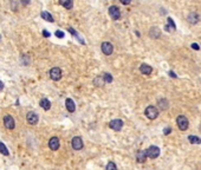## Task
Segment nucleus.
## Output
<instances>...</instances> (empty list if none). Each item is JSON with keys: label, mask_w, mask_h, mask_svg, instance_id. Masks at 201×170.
Segmentation results:
<instances>
[{"label": "nucleus", "mask_w": 201, "mask_h": 170, "mask_svg": "<svg viewBox=\"0 0 201 170\" xmlns=\"http://www.w3.org/2000/svg\"><path fill=\"white\" fill-rule=\"evenodd\" d=\"M120 1H121V3L123 4V5H129L131 0H120Z\"/></svg>", "instance_id": "31"}, {"label": "nucleus", "mask_w": 201, "mask_h": 170, "mask_svg": "<svg viewBox=\"0 0 201 170\" xmlns=\"http://www.w3.org/2000/svg\"><path fill=\"white\" fill-rule=\"evenodd\" d=\"M59 145H60V143H59L58 137H52V138H50V141H49V147H50V149H51V150H53V151L58 150V149H59Z\"/></svg>", "instance_id": "10"}, {"label": "nucleus", "mask_w": 201, "mask_h": 170, "mask_svg": "<svg viewBox=\"0 0 201 170\" xmlns=\"http://www.w3.org/2000/svg\"><path fill=\"white\" fill-rule=\"evenodd\" d=\"M94 83L97 85V86H102L105 82H104V79H103V77L102 78H100V77H98V78H96V79L94 81Z\"/></svg>", "instance_id": "25"}, {"label": "nucleus", "mask_w": 201, "mask_h": 170, "mask_svg": "<svg viewBox=\"0 0 201 170\" xmlns=\"http://www.w3.org/2000/svg\"><path fill=\"white\" fill-rule=\"evenodd\" d=\"M176 123H178V126L180 130H182V131H185V130L188 129V125H189V122H188L187 117L185 116H179L176 118Z\"/></svg>", "instance_id": "2"}, {"label": "nucleus", "mask_w": 201, "mask_h": 170, "mask_svg": "<svg viewBox=\"0 0 201 170\" xmlns=\"http://www.w3.org/2000/svg\"><path fill=\"white\" fill-rule=\"evenodd\" d=\"M103 79L105 83H111L112 82V76L110 73H104L103 74Z\"/></svg>", "instance_id": "26"}, {"label": "nucleus", "mask_w": 201, "mask_h": 170, "mask_svg": "<svg viewBox=\"0 0 201 170\" xmlns=\"http://www.w3.org/2000/svg\"><path fill=\"white\" fill-rule=\"evenodd\" d=\"M109 14L112 19H115V20H118L121 18V12H120V8L117 6H111L109 8Z\"/></svg>", "instance_id": "6"}, {"label": "nucleus", "mask_w": 201, "mask_h": 170, "mask_svg": "<svg viewBox=\"0 0 201 170\" xmlns=\"http://www.w3.org/2000/svg\"><path fill=\"white\" fill-rule=\"evenodd\" d=\"M0 40H1V36H0Z\"/></svg>", "instance_id": "36"}, {"label": "nucleus", "mask_w": 201, "mask_h": 170, "mask_svg": "<svg viewBox=\"0 0 201 170\" xmlns=\"http://www.w3.org/2000/svg\"><path fill=\"white\" fill-rule=\"evenodd\" d=\"M159 107H160V109L161 110H166V109H168V102L166 100V99H160L159 100Z\"/></svg>", "instance_id": "21"}, {"label": "nucleus", "mask_w": 201, "mask_h": 170, "mask_svg": "<svg viewBox=\"0 0 201 170\" xmlns=\"http://www.w3.org/2000/svg\"><path fill=\"white\" fill-rule=\"evenodd\" d=\"M40 107H42L44 110H50V108H51V103H50L49 99L43 98V99L40 100Z\"/></svg>", "instance_id": "18"}, {"label": "nucleus", "mask_w": 201, "mask_h": 170, "mask_svg": "<svg viewBox=\"0 0 201 170\" xmlns=\"http://www.w3.org/2000/svg\"><path fill=\"white\" fill-rule=\"evenodd\" d=\"M109 126L112 129V130H115V131H121L122 130V126H123V122L121 119H114V121H111L109 123Z\"/></svg>", "instance_id": "8"}, {"label": "nucleus", "mask_w": 201, "mask_h": 170, "mask_svg": "<svg viewBox=\"0 0 201 170\" xmlns=\"http://www.w3.org/2000/svg\"><path fill=\"white\" fill-rule=\"evenodd\" d=\"M43 36H44V37H46V38H49V37L51 36V34H50V32H47V31H43Z\"/></svg>", "instance_id": "32"}, {"label": "nucleus", "mask_w": 201, "mask_h": 170, "mask_svg": "<svg viewBox=\"0 0 201 170\" xmlns=\"http://www.w3.org/2000/svg\"><path fill=\"white\" fill-rule=\"evenodd\" d=\"M68 31H69L70 33H72V34H73V36H75V37H76V38L78 39V40H79V42L82 43V44H84V40H83V39H82V38H79V36H78V33H77L76 31H75V30H73L72 27H69V29H68Z\"/></svg>", "instance_id": "23"}, {"label": "nucleus", "mask_w": 201, "mask_h": 170, "mask_svg": "<svg viewBox=\"0 0 201 170\" xmlns=\"http://www.w3.org/2000/svg\"><path fill=\"white\" fill-rule=\"evenodd\" d=\"M200 17L196 14V13H191L189 16H188V21H189L191 24H196L199 21Z\"/></svg>", "instance_id": "19"}, {"label": "nucleus", "mask_w": 201, "mask_h": 170, "mask_svg": "<svg viewBox=\"0 0 201 170\" xmlns=\"http://www.w3.org/2000/svg\"><path fill=\"white\" fill-rule=\"evenodd\" d=\"M40 16H42V18L43 19H45L46 21H50V23H53L55 21V19H53V17L50 14L49 12H46V11H43L42 13H40Z\"/></svg>", "instance_id": "17"}, {"label": "nucleus", "mask_w": 201, "mask_h": 170, "mask_svg": "<svg viewBox=\"0 0 201 170\" xmlns=\"http://www.w3.org/2000/svg\"><path fill=\"white\" fill-rule=\"evenodd\" d=\"M4 125H5V128H6V129H10V130L14 129L16 123H14L13 117L10 116V115H6V116L4 117Z\"/></svg>", "instance_id": "4"}, {"label": "nucleus", "mask_w": 201, "mask_h": 170, "mask_svg": "<svg viewBox=\"0 0 201 170\" xmlns=\"http://www.w3.org/2000/svg\"><path fill=\"white\" fill-rule=\"evenodd\" d=\"M147 150H140V151H137V154H136V158H137V161H139L140 163H142V162H144L146 160H147Z\"/></svg>", "instance_id": "13"}, {"label": "nucleus", "mask_w": 201, "mask_h": 170, "mask_svg": "<svg viewBox=\"0 0 201 170\" xmlns=\"http://www.w3.org/2000/svg\"><path fill=\"white\" fill-rule=\"evenodd\" d=\"M169 76H170V77H173V78H176V77H178V76H176V74H175V73H174V72H172V71H170V72H169Z\"/></svg>", "instance_id": "33"}, {"label": "nucleus", "mask_w": 201, "mask_h": 170, "mask_svg": "<svg viewBox=\"0 0 201 170\" xmlns=\"http://www.w3.org/2000/svg\"><path fill=\"white\" fill-rule=\"evenodd\" d=\"M50 77L52 81H59L62 78V70L59 68H52L50 70Z\"/></svg>", "instance_id": "5"}, {"label": "nucleus", "mask_w": 201, "mask_h": 170, "mask_svg": "<svg viewBox=\"0 0 201 170\" xmlns=\"http://www.w3.org/2000/svg\"><path fill=\"white\" fill-rule=\"evenodd\" d=\"M59 4L63 7H65L66 10H71L73 7V1H72V0H59Z\"/></svg>", "instance_id": "16"}, {"label": "nucleus", "mask_w": 201, "mask_h": 170, "mask_svg": "<svg viewBox=\"0 0 201 170\" xmlns=\"http://www.w3.org/2000/svg\"><path fill=\"white\" fill-rule=\"evenodd\" d=\"M65 107L68 109L69 112H75V110H76V105H75V102L71 99V98H68L65 100Z\"/></svg>", "instance_id": "14"}, {"label": "nucleus", "mask_w": 201, "mask_h": 170, "mask_svg": "<svg viewBox=\"0 0 201 170\" xmlns=\"http://www.w3.org/2000/svg\"><path fill=\"white\" fill-rule=\"evenodd\" d=\"M163 132H165V135H166V136H167V135H169V134L172 132V128H169V126H168V128H166V129H165V131H163Z\"/></svg>", "instance_id": "29"}, {"label": "nucleus", "mask_w": 201, "mask_h": 170, "mask_svg": "<svg viewBox=\"0 0 201 170\" xmlns=\"http://www.w3.org/2000/svg\"><path fill=\"white\" fill-rule=\"evenodd\" d=\"M23 4L24 5H29L30 4V0H23Z\"/></svg>", "instance_id": "34"}, {"label": "nucleus", "mask_w": 201, "mask_h": 170, "mask_svg": "<svg viewBox=\"0 0 201 170\" xmlns=\"http://www.w3.org/2000/svg\"><path fill=\"white\" fill-rule=\"evenodd\" d=\"M0 152H1L3 155H6V156L10 154L8 150H7V148H6V145L4 144L3 142H0Z\"/></svg>", "instance_id": "24"}, {"label": "nucleus", "mask_w": 201, "mask_h": 170, "mask_svg": "<svg viewBox=\"0 0 201 170\" xmlns=\"http://www.w3.org/2000/svg\"><path fill=\"white\" fill-rule=\"evenodd\" d=\"M26 119H27V123L31 124V125H36L37 123H38V115H37L36 112H29L27 116H26Z\"/></svg>", "instance_id": "9"}, {"label": "nucleus", "mask_w": 201, "mask_h": 170, "mask_svg": "<svg viewBox=\"0 0 201 170\" xmlns=\"http://www.w3.org/2000/svg\"><path fill=\"white\" fill-rule=\"evenodd\" d=\"M144 113H146V116L148 117L149 119H155V118H157V116H159V110L155 107L150 105V107H148L146 109Z\"/></svg>", "instance_id": "1"}, {"label": "nucleus", "mask_w": 201, "mask_h": 170, "mask_svg": "<svg viewBox=\"0 0 201 170\" xmlns=\"http://www.w3.org/2000/svg\"><path fill=\"white\" fill-rule=\"evenodd\" d=\"M105 169H107V170H111V169H114V170H115V169H116V164H115V163H112V162H109L108 165L105 167Z\"/></svg>", "instance_id": "27"}, {"label": "nucleus", "mask_w": 201, "mask_h": 170, "mask_svg": "<svg viewBox=\"0 0 201 170\" xmlns=\"http://www.w3.org/2000/svg\"><path fill=\"white\" fill-rule=\"evenodd\" d=\"M159 155H160V149L155 145H152L147 149V156L149 158H156L159 157Z\"/></svg>", "instance_id": "3"}, {"label": "nucleus", "mask_w": 201, "mask_h": 170, "mask_svg": "<svg viewBox=\"0 0 201 170\" xmlns=\"http://www.w3.org/2000/svg\"><path fill=\"white\" fill-rule=\"evenodd\" d=\"M56 37H58V38H64V32H63V31H56Z\"/></svg>", "instance_id": "28"}, {"label": "nucleus", "mask_w": 201, "mask_h": 170, "mask_svg": "<svg viewBox=\"0 0 201 170\" xmlns=\"http://www.w3.org/2000/svg\"><path fill=\"white\" fill-rule=\"evenodd\" d=\"M3 89H4V83H3L1 81H0V91H1Z\"/></svg>", "instance_id": "35"}, {"label": "nucleus", "mask_w": 201, "mask_h": 170, "mask_svg": "<svg viewBox=\"0 0 201 170\" xmlns=\"http://www.w3.org/2000/svg\"><path fill=\"white\" fill-rule=\"evenodd\" d=\"M188 141H189L192 144H201V138H199L196 136H188Z\"/></svg>", "instance_id": "20"}, {"label": "nucleus", "mask_w": 201, "mask_h": 170, "mask_svg": "<svg viewBox=\"0 0 201 170\" xmlns=\"http://www.w3.org/2000/svg\"><path fill=\"white\" fill-rule=\"evenodd\" d=\"M192 48H193V50H196V51H198V50H200V46H199V45H198L196 43H193V44H192Z\"/></svg>", "instance_id": "30"}, {"label": "nucleus", "mask_w": 201, "mask_h": 170, "mask_svg": "<svg viewBox=\"0 0 201 170\" xmlns=\"http://www.w3.org/2000/svg\"><path fill=\"white\" fill-rule=\"evenodd\" d=\"M140 71H141V73L149 76L150 73L153 72V69H152V66H149L148 64H142L141 66H140Z\"/></svg>", "instance_id": "15"}, {"label": "nucleus", "mask_w": 201, "mask_h": 170, "mask_svg": "<svg viewBox=\"0 0 201 170\" xmlns=\"http://www.w3.org/2000/svg\"><path fill=\"white\" fill-rule=\"evenodd\" d=\"M112 51H114V47H112V45L110 43L105 42V43L102 44V52L105 56H110L112 53Z\"/></svg>", "instance_id": "11"}, {"label": "nucleus", "mask_w": 201, "mask_h": 170, "mask_svg": "<svg viewBox=\"0 0 201 170\" xmlns=\"http://www.w3.org/2000/svg\"><path fill=\"white\" fill-rule=\"evenodd\" d=\"M149 34H150V37H153V38H159L160 37V30L157 27H153L152 30H150Z\"/></svg>", "instance_id": "22"}, {"label": "nucleus", "mask_w": 201, "mask_h": 170, "mask_svg": "<svg viewBox=\"0 0 201 170\" xmlns=\"http://www.w3.org/2000/svg\"><path fill=\"white\" fill-rule=\"evenodd\" d=\"M165 29H166L167 32H172V31L174 32L175 30H176V25H175V23H174V20L172 18L167 19V25L165 26Z\"/></svg>", "instance_id": "12"}, {"label": "nucleus", "mask_w": 201, "mask_h": 170, "mask_svg": "<svg viewBox=\"0 0 201 170\" xmlns=\"http://www.w3.org/2000/svg\"><path fill=\"white\" fill-rule=\"evenodd\" d=\"M71 144H72V148L75 150H81L83 149V141L81 137L76 136V137H73L72 141H71Z\"/></svg>", "instance_id": "7"}]
</instances>
